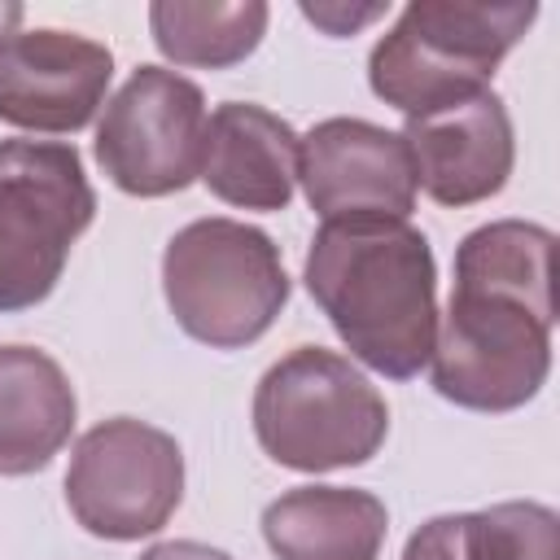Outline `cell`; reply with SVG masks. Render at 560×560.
Returning <instances> with one entry per match:
<instances>
[{
    "mask_svg": "<svg viewBox=\"0 0 560 560\" xmlns=\"http://www.w3.org/2000/svg\"><path fill=\"white\" fill-rule=\"evenodd\" d=\"M551 254L542 223L494 219L455 249V289L438 315L433 389L468 411H516L551 372Z\"/></svg>",
    "mask_w": 560,
    "mask_h": 560,
    "instance_id": "1",
    "label": "cell"
},
{
    "mask_svg": "<svg viewBox=\"0 0 560 560\" xmlns=\"http://www.w3.org/2000/svg\"><path fill=\"white\" fill-rule=\"evenodd\" d=\"M302 280L359 363L389 381H411L429 368L438 341V262L420 228L407 219L319 223Z\"/></svg>",
    "mask_w": 560,
    "mask_h": 560,
    "instance_id": "2",
    "label": "cell"
},
{
    "mask_svg": "<svg viewBox=\"0 0 560 560\" xmlns=\"http://www.w3.org/2000/svg\"><path fill=\"white\" fill-rule=\"evenodd\" d=\"M534 0H416L368 57L372 92L407 118L490 92L499 61L534 26Z\"/></svg>",
    "mask_w": 560,
    "mask_h": 560,
    "instance_id": "3",
    "label": "cell"
},
{
    "mask_svg": "<svg viewBox=\"0 0 560 560\" xmlns=\"http://www.w3.org/2000/svg\"><path fill=\"white\" fill-rule=\"evenodd\" d=\"M385 433L389 407L346 354L298 346L254 389V438L280 468H359L381 451Z\"/></svg>",
    "mask_w": 560,
    "mask_h": 560,
    "instance_id": "4",
    "label": "cell"
},
{
    "mask_svg": "<svg viewBox=\"0 0 560 560\" xmlns=\"http://www.w3.org/2000/svg\"><path fill=\"white\" fill-rule=\"evenodd\" d=\"M162 293L175 324L210 346L241 350L258 341L289 302V276L276 241L241 219H192L162 249Z\"/></svg>",
    "mask_w": 560,
    "mask_h": 560,
    "instance_id": "5",
    "label": "cell"
},
{
    "mask_svg": "<svg viewBox=\"0 0 560 560\" xmlns=\"http://www.w3.org/2000/svg\"><path fill=\"white\" fill-rule=\"evenodd\" d=\"M96 192L83 158L61 140L0 144V315L39 306L88 232Z\"/></svg>",
    "mask_w": 560,
    "mask_h": 560,
    "instance_id": "6",
    "label": "cell"
},
{
    "mask_svg": "<svg viewBox=\"0 0 560 560\" xmlns=\"http://www.w3.org/2000/svg\"><path fill=\"white\" fill-rule=\"evenodd\" d=\"M184 499L179 442L144 420L114 416L92 424L66 468V503L74 521L109 542L158 534Z\"/></svg>",
    "mask_w": 560,
    "mask_h": 560,
    "instance_id": "7",
    "label": "cell"
},
{
    "mask_svg": "<svg viewBox=\"0 0 560 560\" xmlns=\"http://www.w3.org/2000/svg\"><path fill=\"white\" fill-rule=\"evenodd\" d=\"M206 96L166 66H140L105 101L96 122V162L131 197H171L201 175Z\"/></svg>",
    "mask_w": 560,
    "mask_h": 560,
    "instance_id": "8",
    "label": "cell"
},
{
    "mask_svg": "<svg viewBox=\"0 0 560 560\" xmlns=\"http://www.w3.org/2000/svg\"><path fill=\"white\" fill-rule=\"evenodd\" d=\"M298 184L324 223L407 219L416 175L398 131L368 118H324L298 140Z\"/></svg>",
    "mask_w": 560,
    "mask_h": 560,
    "instance_id": "9",
    "label": "cell"
},
{
    "mask_svg": "<svg viewBox=\"0 0 560 560\" xmlns=\"http://www.w3.org/2000/svg\"><path fill=\"white\" fill-rule=\"evenodd\" d=\"M114 79V52L88 35L35 26L0 48V122L70 136L92 122Z\"/></svg>",
    "mask_w": 560,
    "mask_h": 560,
    "instance_id": "10",
    "label": "cell"
},
{
    "mask_svg": "<svg viewBox=\"0 0 560 560\" xmlns=\"http://www.w3.org/2000/svg\"><path fill=\"white\" fill-rule=\"evenodd\" d=\"M398 136L407 144L416 188H424L438 206H477L503 192L516 162L512 118L494 92L407 118Z\"/></svg>",
    "mask_w": 560,
    "mask_h": 560,
    "instance_id": "11",
    "label": "cell"
},
{
    "mask_svg": "<svg viewBox=\"0 0 560 560\" xmlns=\"http://www.w3.org/2000/svg\"><path fill=\"white\" fill-rule=\"evenodd\" d=\"M298 131L249 101H228L206 118L201 184L236 210H284L298 188Z\"/></svg>",
    "mask_w": 560,
    "mask_h": 560,
    "instance_id": "12",
    "label": "cell"
},
{
    "mask_svg": "<svg viewBox=\"0 0 560 560\" xmlns=\"http://www.w3.org/2000/svg\"><path fill=\"white\" fill-rule=\"evenodd\" d=\"M385 534V503L354 486H298L262 508V538L276 560H376Z\"/></svg>",
    "mask_w": 560,
    "mask_h": 560,
    "instance_id": "13",
    "label": "cell"
},
{
    "mask_svg": "<svg viewBox=\"0 0 560 560\" xmlns=\"http://www.w3.org/2000/svg\"><path fill=\"white\" fill-rule=\"evenodd\" d=\"M74 385L48 350L0 346V477L52 464L74 433Z\"/></svg>",
    "mask_w": 560,
    "mask_h": 560,
    "instance_id": "14",
    "label": "cell"
},
{
    "mask_svg": "<svg viewBox=\"0 0 560 560\" xmlns=\"http://www.w3.org/2000/svg\"><path fill=\"white\" fill-rule=\"evenodd\" d=\"M271 9L262 0H153L149 31L166 61L197 70H228L245 61L267 35Z\"/></svg>",
    "mask_w": 560,
    "mask_h": 560,
    "instance_id": "15",
    "label": "cell"
},
{
    "mask_svg": "<svg viewBox=\"0 0 560 560\" xmlns=\"http://www.w3.org/2000/svg\"><path fill=\"white\" fill-rule=\"evenodd\" d=\"M468 560H560V516L547 503L512 499L464 512Z\"/></svg>",
    "mask_w": 560,
    "mask_h": 560,
    "instance_id": "16",
    "label": "cell"
},
{
    "mask_svg": "<svg viewBox=\"0 0 560 560\" xmlns=\"http://www.w3.org/2000/svg\"><path fill=\"white\" fill-rule=\"evenodd\" d=\"M402 560H468V542H464V512H446L424 521L407 547Z\"/></svg>",
    "mask_w": 560,
    "mask_h": 560,
    "instance_id": "17",
    "label": "cell"
},
{
    "mask_svg": "<svg viewBox=\"0 0 560 560\" xmlns=\"http://www.w3.org/2000/svg\"><path fill=\"white\" fill-rule=\"evenodd\" d=\"M389 13V4H302V18L306 22H315L319 31H328V35H354L359 26H368V22H376V18H385Z\"/></svg>",
    "mask_w": 560,
    "mask_h": 560,
    "instance_id": "18",
    "label": "cell"
},
{
    "mask_svg": "<svg viewBox=\"0 0 560 560\" xmlns=\"http://www.w3.org/2000/svg\"><path fill=\"white\" fill-rule=\"evenodd\" d=\"M140 560H232V556L210 542H197V538H166V542L144 547Z\"/></svg>",
    "mask_w": 560,
    "mask_h": 560,
    "instance_id": "19",
    "label": "cell"
},
{
    "mask_svg": "<svg viewBox=\"0 0 560 560\" xmlns=\"http://www.w3.org/2000/svg\"><path fill=\"white\" fill-rule=\"evenodd\" d=\"M18 22H22V4L18 0H0V48L18 35Z\"/></svg>",
    "mask_w": 560,
    "mask_h": 560,
    "instance_id": "20",
    "label": "cell"
}]
</instances>
